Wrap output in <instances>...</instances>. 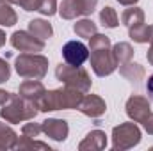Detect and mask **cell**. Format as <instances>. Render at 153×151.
Wrapping results in <instances>:
<instances>
[{
	"mask_svg": "<svg viewBox=\"0 0 153 151\" xmlns=\"http://www.w3.org/2000/svg\"><path fill=\"white\" fill-rule=\"evenodd\" d=\"M5 39H7V36H5V32H4V30L0 29V48H2L4 44H5Z\"/></svg>",
	"mask_w": 153,
	"mask_h": 151,
	"instance_id": "34",
	"label": "cell"
},
{
	"mask_svg": "<svg viewBox=\"0 0 153 151\" xmlns=\"http://www.w3.org/2000/svg\"><path fill=\"white\" fill-rule=\"evenodd\" d=\"M117 2H119L121 5H126V7H128V5H135L139 0H117Z\"/></svg>",
	"mask_w": 153,
	"mask_h": 151,
	"instance_id": "33",
	"label": "cell"
},
{
	"mask_svg": "<svg viewBox=\"0 0 153 151\" xmlns=\"http://www.w3.org/2000/svg\"><path fill=\"white\" fill-rule=\"evenodd\" d=\"M57 0H41L38 13H41L43 16H53L57 13Z\"/></svg>",
	"mask_w": 153,
	"mask_h": 151,
	"instance_id": "26",
	"label": "cell"
},
{
	"mask_svg": "<svg viewBox=\"0 0 153 151\" xmlns=\"http://www.w3.org/2000/svg\"><path fill=\"white\" fill-rule=\"evenodd\" d=\"M125 109H126V115L134 123H143L152 112V105H150L148 98H144L141 94H132L126 100Z\"/></svg>",
	"mask_w": 153,
	"mask_h": 151,
	"instance_id": "9",
	"label": "cell"
},
{
	"mask_svg": "<svg viewBox=\"0 0 153 151\" xmlns=\"http://www.w3.org/2000/svg\"><path fill=\"white\" fill-rule=\"evenodd\" d=\"M34 148H38V150H46V151L52 150L48 144L39 142V141L30 139V137H25V135L18 137V142H16V146H14V150H34Z\"/></svg>",
	"mask_w": 153,
	"mask_h": 151,
	"instance_id": "23",
	"label": "cell"
},
{
	"mask_svg": "<svg viewBox=\"0 0 153 151\" xmlns=\"http://www.w3.org/2000/svg\"><path fill=\"white\" fill-rule=\"evenodd\" d=\"M98 0H62L57 13L62 20H75L78 16H89L94 13Z\"/></svg>",
	"mask_w": 153,
	"mask_h": 151,
	"instance_id": "6",
	"label": "cell"
},
{
	"mask_svg": "<svg viewBox=\"0 0 153 151\" xmlns=\"http://www.w3.org/2000/svg\"><path fill=\"white\" fill-rule=\"evenodd\" d=\"M41 132H43V128L38 123H25L23 128H22V135L30 137V139H38L39 135H41Z\"/></svg>",
	"mask_w": 153,
	"mask_h": 151,
	"instance_id": "25",
	"label": "cell"
},
{
	"mask_svg": "<svg viewBox=\"0 0 153 151\" xmlns=\"http://www.w3.org/2000/svg\"><path fill=\"white\" fill-rule=\"evenodd\" d=\"M29 32L32 36H36V38L43 39V41H46V39H50L53 36L52 25L46 20H41V18H36V20H30L29 21Z\"/></svg>",
	"mask_w": 153,
	"mask_h": 151,
	"instance_id": "15",
	"label": "cell"
},
{
	"mask_svg": "<svg viewBox=\"0 0 153 151\" xmlns=\"http://www.w3.org/2000/svg\"><path fill=\"white\" fill-rule=\"evenodd\" d=\"M107 148V135L102 130H93L89 132L84 141L78 144L80 151H102Z\"/></svg>",
	"mask_w": 153,
	"mask_h": 151,
	"instance_id": "12",
	"label": "cell"
},
{
	"mask_svg": "<svg viewBox=\"0 0 153 151\" xmlns=\"http://www.w3.org/2000/svg\"><path fill=\"white\" fill-rule=\"evenodd\" d=\"M9 4H14L18 7H22L23 11H38L41 5V0H7Z\"/></svg>",
	"mask_w": 153,
	"mask_h": 151,
	"instance_id": "27",
	"label": "cell"
},
{
	"mask_svg": "<svg viewBox=\"0 0 153 151\" xmlns=\"http://www.w3.org/2000/svg\"><path fill=\"white\" fill-rule=\"evenodd\" d=\"M111 38L105 34H94L93 38H89V52L93 50H103V48H111Z\"/></svg>",
	"mask_w": 153,
	"mask_h": 151,
	"instance_id": "24",
	"label": "cell"
},
{
	"mask_svg": "<svg viewBox=\"0 0 153 151\" xmlns=\"http://www.w3.org/2000/svg\"><path fill=\"white\" fill-rule=\"evenodd\" d=\"M112 53H114V59L117 61V66H119V64H125V62L132 61L134 48H132L130 43H116L112 46Z\"/></svg>",
	"mask_w": 153,
	"mask_h": 151,
	"instance_id": "20",
	"label": "cell"
},
{
	"mask_svg": "<svg viewBox=\"0 0 153 151\" xmlns=\"http://www.w3.org/2000/svg\"><path fill=\"white\" fill-rule=\"evenodd\" d=\"M89 62H91V68L96 76H109L117 68V61L114 59L112 46L103 48V50H93L89 55Z\"/></svg>",
	"mask_w": 153,
	"mask_h": 151,
	"instance_id": "5",
	"label": "cell"
},
{
	"mask_svg": "<svg viewBox=\"0 0 153 151\" xmlns=\"http://www.w3.org/2000/svg\"><path fill=\"white\" fill-rule=\"evenodd\" d=\"M45 91H46V89H45V85L41 84V80H25V82L20 85L18 94H20L22 98L30 100V101L36 103V100H39V98L43 96Z\"/></svg>",
	"mask_w": 153,
	"mask_h": 151,
	"instance_id": "13",
	"label": "cell"
},
{
	"mask_svg": "<svg viewBox=\"0 0 153 151\" xmlns=\"http://www.w3.org/2000/svg\"><path fill=\"white\" fill-rule=\"evenodd\" d=\"M73 32H75L78 38L89 39L98 32V29H96V23H94L93 20L84 18V20H78L75 25H73Z\"/></svg>",
	"mask_w": 153,
	"mask_h": 151,
	"instance_id": "19",
	"label": "cell"
},
{
	"mask_svg": "<svg viewBox=\"0 0 153 151\" xmlns=\"http://www.w3.org/2000/svg\"><path fill=\"white\" fill-rule=\"evenodd\" d=\"M78 110L84 114V115L91 117V119H98V117H102V115L105 114L107 103H105V100L100 98L98 94H85V96L82 98L80 105H78Z\"/></svg>",
	"mask_w": 153,
	"mask_h": 151,
	"instance_id": "10",
	"label": "cell"
},
{
	"mask_svg": "<svg viewBox=\"0 0 153 151\" xmlns=\"http://www.w3.org/2000/svg\"><path fill=\"white\" fill-rule=\"evenodd\" d=\"M16 142L18 133L5 123H0V150H14Z\"/></svg>",
	"mask_w": 153,
	"mask_h": 151,
	"instance_id": "18",
	"label": "cell"
},
{
	"mask_svg": "<svg viewBox=\"0 0 153 151\" xmlns=\"http://www.w3.org/2000/svg\"><path fill=\"white\" fill-rule=\"evenodd\" d=\"M11 98V93H7V91H4V89H0V107L4 105V103H7V100Z\"/></svg>",
	"mask_w": 153,
	"mask_h": 151,
	"instance_id": "32",
	"label": "cell"
},
{
	"mask_svg": "<svg viewBox=\"0 0 153 151\" xmlns=\"http://www.w3.org/2000/svg\"><path fill=\"white\" fill-rule=\"evenodd\" d=\"M55 78L64 82V85L78 89L80 93H89L91 91V76L82 66H70V64H59L55 68Z\"/></svg>",
	"mask_w": 153,
	"mask_h": 151,
	"instance_id": "3",
	"label": "cell"
},
{
	"mask_svg": "<svg viewBox=\"0 0 153 151\" xmlns=\"http://www.w3.org/2000/svg\"><path fill=\"white\" fill-rule=\"evenodd\" d=\"M141 142V128L130 121V123H121L112 128V150H132Z\"/></svg>",
	"mask_w": 153,
	"mask_h": 151,
	"instance_id": "4",
	"label": "cell"
},
{
	"mask_svg": "<svg viewBox=\"0 0 153 151\" xmlns=\"http://www.w3.org/2000/svg\"><path fill=\"white\" fill-rule=\"evenodd\" d=\"M146 59H148V62L153 66V25H152V39H150V48H148Z\"/></svg>",
	"mask_w": 153,
	"mask_h": 151,
	"instance_id": "30",
	"label": "cell"
},
{
	"mask_svg": "<svg viewBox=\"0 0 153 151\" xmlns=\"http://www.w3.org/2000/svg\"><path fill=\"white\" fill-rule=\"evenodd\" d=\"M61 53H62V59H64L66 64H70V66H82L89 59L91 52H89V46H85L82 41H68L62 46Z\"/></svg>",
	"mask_w": 153,
	"mask_h": 151,
	"instance_id": "8",
	"label": "cell"
},
{
	"mask_svg": "<svg viewBox=\"0 0 153 151\" xmlns=\"http://www.w3.org/2000/svg\"><path fill=\"white\" fill-rule=\"evenodd\" d=\"M14 70L25 80H43L48 73V59L39 53H20L14 61Z\"/></svg>",
	"mask_w": 153,
	"mask_h": 151,
	"instance_id": "2",
	"label": "cell"
},
{
	"mask_svg": "<svg viewBox=\"0 0 153 151\" xmlns=\"http://www.w3.org/2000/svg\"><path fill=\"white\" fill-rule=\"evenodd\" d=\"M100 23L105 29H116L119 25V18H117V13H116L114 7L107 5L100 11Z\"/></svg>",
	"mask_w": 153,
	"mask_h": 151,
	"instance_id": "22",
	"label": "cell"
},
{
	"mask_svg": "<svg viewBox=\"0 0 153 151\" xmlns=\"http://www.w3.org/2000/svg\"><path fill=\"white\" fill-rule=\"evenodd\" d=\"M143 21H144V13H143V9H139L135 5H128V9H125L121 14V23L128 29L134 25H139Z\"/></svg>",
	"mask_w": 153,
	"mask_h": 151,
	"instance_id": "16",
	"label": "cell"
},
{
	"mask_svg": "<svg viewBox=\"0 0 153 151\" xmlns=\"http://www.w3.org/2000/svg\"><path fill=\"white\" fill-rule=\"evenodd\" d=\"M143 126H144V130H146V133H150L153 135V112H150V115L143 121Z\"/></svg>",
	"mask_w": 153,
	"mask_h": 151,
	"instance_id": "29",
	"label": "cell"
},
{
	"mask_svg": "<svg viewBox=\"0 0 153 151\" xmlns=\"http://www.w3.org/2000/svg\"><path fill=\"white\" fill-rule=\"evenodd\" d=\"M18 21V14L16 11L11 7V4L7 0H0V25L4 27H13Z\"/></svg>",
	"mask_w": 153,
	"mask_h": 151,
	"instance_id": "21",
	"label": "cell"
},
{
	"mask_svg": "<svg viewBox=\"0 0 153 151\" xmlns=\"http://www.w3.org/2000/svg\"><path fill=\"white\" fill-rule=\"evenodd\" d=\"M41 128H43V133L57 142H62L66 141L68 133H70V126L64 119H57V117H48L41 123Z\"/></svg>",
	"mask_w": 153,
	"mask_h": 151,
	"instance_id": "11",
	"label": "cell"
},
{
	"mask_svg": "<svg viewBox=\"0 0 153 151\" xmlns=\"http://www.w3.org/2000/svg\"><path fill=\"white\" fill-rule=\"evenodd\" d=\"M9 41H11L13 48L20 50L23 53H38V52L45 50V41L32 36L29 30H16L9 38Z\"/></svg>",
	"mask_w": 153,
	"mask_h": 151,
	"instance_id": "7",
	"label": "cell"
},
{
	"mask_svg": "<svg viewBox=\"0 0 153 151\" xmlns=\"http://www.w3.org/2000/svg\"><path fill=\"white\" fill-rule=\"evenodd\" d=\"M128 36H130L132 41H135L139 44L150 43V39H152V25H144V21L139 23V25H134V27L128 29Z\"/></svg>",
	"mask_w": 153,
	"mask_h": 151,
	"instance_id": "17",
	"label": "cell"
},
{
	"mask_svg": "<svg viewBox=\"0 0 153 151\" xmlns=\"http://www.w3.org/2000/svg\"><path fill=\"white\" fill-rule=\"evenodd\" d=\"M38 112L39 110L34 101L25 100L20 94H11L7 103H4L0 109V117L5 119V123L16 124V123H23V121H32L38 115Z\"/></svg>",
	"mask_w": 153,
	"mask_h": 151,
	"instance_id": "1",
	"label": "cell"
},
{
	"mask_svg": "<svg viewBox=\"0 0 153 151\" xmlns=\"http://www.w3.org/2000/svg\"><path fill=\"white\" fill-rule=\"evenodd\" d=\"M146 93H148V96L153 100V75L148 76V82H146Z\"/></svg>",
	"mask_w": 153,
	"mask_h": 151,
	"instance_id": "31",
	"label": "cell"
},
{
	"mask_svg": "<svg viewBox=\"0 0 153 151\" xmlns=\"http://www.w3.org/2000/svg\"><path fill=\"white\" fill-rule=\"evenodd\" d=\"M9 78H11V66L7 64V61L0 57V84L7 82Z\"/></svg>",
	"mask_w": 153,
	"mask_h": 151,
	"instance_id": "28",
	"label": "cell"
},
{
	"mask_svg": "<svg viewBox=\"0 0 153 151\" xmlns=\"http://www.w3.org/2000/svg\"><path fill=\"white\" fill-rule=\"evenodd\" d=\"M119 73L123 78H126L128 82L132 84H139L144 76V68L137 62H125V64H119Z\"/></svg>",
	"mask_w": 153,
	"mask_h": 151,
	"instance_id": "14",
	"label": "cell"
}]
</instances>
